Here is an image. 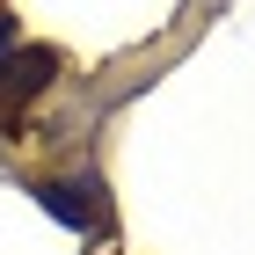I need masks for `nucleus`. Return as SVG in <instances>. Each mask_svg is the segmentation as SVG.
I'll use <instances>...</instances> for the list:
<instances>
[{
	"instance_id": "f03ea898",
	"label": "nucleus",
	"mask_w": 255,
	"mask_h": 255,
	"mask_svg": "<svg viewBox=\"0 0 255 255\" xmlns=\"http://www.w3.org/2000/svg\"><path fill=\"white\" fill-rule=\"evenodd\" d=\"M37 204L51 219H66V226H102V182L95 175H66V182L44 175L37 182Z\"/></svg>"
},
{
	"instance_id": "f257e3e1",
	"label": "nucleus",
	"mask_w": 255,
	"mask_h": 255,
	"mask_svg": "<svg viewBox=\"0 0 255 255\" xmlns=\"http://www.w3.org/2000/svg\"><path fill=\"white\" fill-rule=\"evenodd\" d=\"M59 51L51 44H15L7 59H0V131H22V117H29V102L59 80Z\"/></svg>"
},
{
	"instance_id": "7ed1b4c3",
	"label": "nucleus",
	"mask_w": 255,
	"mask_h": 255,
	"mask_svg": "<svg viewBox=\"0 0 255 255\" xmlns=\"http://www.w3.org/2000/svg\"><path fill=\"white\" fill-rule=\"evenodd\" d=\"M0 15H7V0H0Z\"/></svg>"
}]
</instances>
